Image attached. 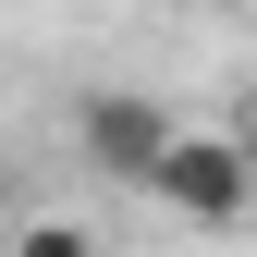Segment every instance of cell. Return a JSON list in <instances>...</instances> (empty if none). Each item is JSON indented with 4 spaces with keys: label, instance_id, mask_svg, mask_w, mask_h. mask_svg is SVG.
Segmentation results:
<instances>
[{
    "label": "cell",
    "instance_id": "obj_1",
    "mask_svg": "<svg viewBox=\"0 0 257 257\" xmlns=\"http://www.w3.org/2000/svg\"><path fill=\"white\" fill-rule=\"evenodd\" d=\"M147 196L172 208V220H196V233H233V220L257 208V159H245L233 122H172V147H159Z\"/></svg>",
    "mask_w": 257,
    "mask_h": 257
},
{
    "label": "cell",
    "instance_id": "obj_2",
    "mask_svg": "<svg viewBox=\"0 0 257 257\" xmlns=\"http://www.w3.org/2000/svg\"><path fill=\"white\" fill-rule=\"evenodd\" d=\"M74 147L98 184H147L159 147H172V98H147V86H86L74 98Z\"/></svg>",
    "mask_w": 257,
    "mask_h": 257
},
{
    "label": "cell",
    "instance_id": "obj_3",
    "mask_svg": "<svg viewBox=\"0 0 257 257\" xmlns=\"http://www.w3.org/2000/svg\"><path fill=\"white\" fill-rule=\"evenodd\" d=\"M0 257H98L86 220H25V233H0Z\"/></svg>",
    "mask_w": 257,
    "mask_h": 257
}]
</instances>
